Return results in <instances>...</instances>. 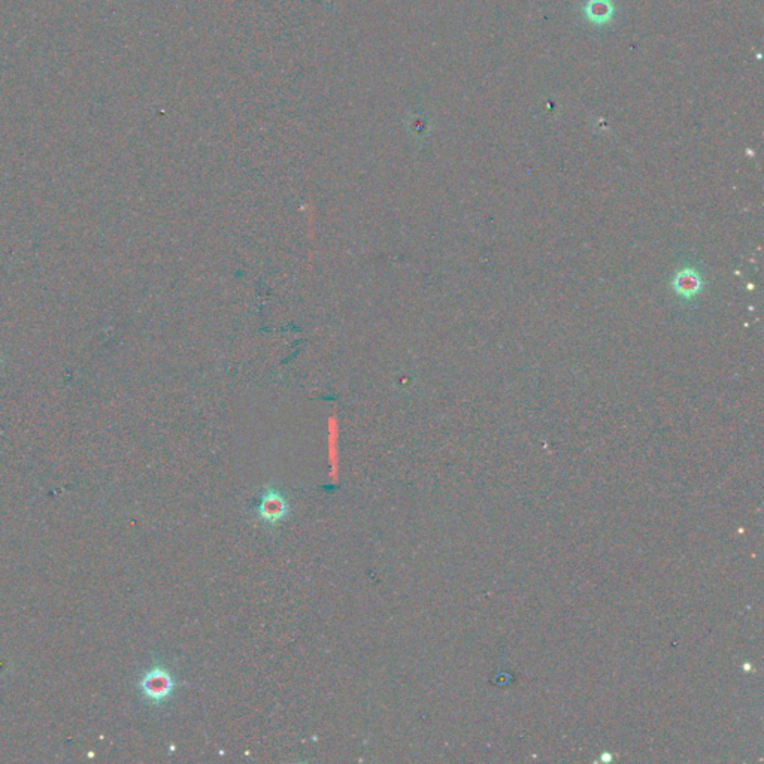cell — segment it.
Wrapping results in <instances>:
<instances>
[{
  "label": "cell",
  "instance_id": "obj_1",
  "mask_svg": "<svg viewBox=\"0 0 764 764\" xmlns=\"http://www.w3.org/2000/svg\"><path fill=\"white\" fill-rule=\"evenodd\" d=\"M255 517L267 530H273L291 513V504L282 489L275 484H266L255 504Z\"/></svg>",
  "mask_w": 764,
  "mask_h": 764
},
{
  "label": "cell",
  "instance_id": "obj_2",
  "mask_svg": "<svg viewBox=\"0 0 764 764\" xmlns=\"http://www.w3.org/2000/svg\"><path fill=\"white\" fill-rule=\"evenodd\" d=\"M176 687L178 682L173 673L163 664H154L151 669L144 673L141 682H139L142 696L155 706H160V704L171 700Z\"/></svg>",
  "mask_w": 764,
  "mask_h": 764
},
{
  "label": "cell",
  "instance_id": "obj_3",
  "mask_svg": "<svg viewBox=\"0 0 764 764\" xmlns=\"http://www.w3.org/2000/svg\"><path fill=\"white\" fill-rule=\"evenodd\" d=\"M327 442H329V461L332 466L333 479H337L339 473V451H341V423L336 415H330L327 420Z\"/></svg>",
  "mask_w": 764,
  "mask_h": 764
}]
</instances>
